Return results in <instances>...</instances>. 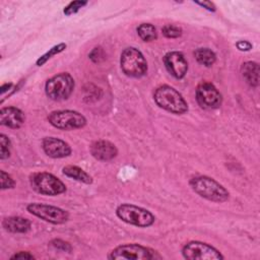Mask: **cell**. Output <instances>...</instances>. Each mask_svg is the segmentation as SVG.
I'll return each mask as SVG.
<instances>
[{
    "label": "cell",
    "instance_id": "obj_24",
    "mask_svg": "<svg viewBox=\"0 0 260 260\" xmlns=\"http://www.w3.org/2000/svg\"><path fill=\"white\" fill-rule=\"evenodd\" d=\"M49 246L54 249L55 251H59V252H67V253H70L72 251V247L71 245L66 242V241H63L61 239H54L52 240L50 243H49Z\"/></svg>",
    "mask_w": 260,
    "mask_h": 260
},
{
    "label": "cell",
    "instance_id": "obj_28",
    "mask_svg": "<svg viewBox=\"0 0 260 260\" xmlns=\"http://www.w3.org/2000/svg\"><path fill=\"white\" fill-rule=\"evenodd\" d=\"M11 260H30L35 259V256L27 251H19L10 257Z\"/></svg>",
    "mask_w": 260,
    "mask_h": 260
},
{
    "label": "cell",
    "instance_id": "obj_22",
    "mask_svg": "<svg viewBox=\"0 0 260 260\" xmlns=\"http://www.w3.org/2000/svg\"><path fill=\"white\" fill-rule=\"evenodd\" d=\"M10 148H11V141L9 137L5 134H0V158L6 159L10 156Z\"/></svg>",
    "mask_w": 260,
    "mask_h": 260
},
{
    "label": "cell",
    "instance_id": "obj_9",
    "mask_svg": "<svg viewBox=\"0 0 260 260\" xmlns=\"http://www.w3.org/2000/svg\"><path fill=\"white\" fill-rule=\"evenodd\" d=\"M26 209L30 214L53 224H62L69 218L68 211L60 207L44 203H29L26 206Z\"/></svg>",
    "mask_w": 260,
    "mask_h": 260
},
{
    "label": "cell",
    "instance_id": "obj_19",
    "mask_svg": "<svg viewBox=\"0 0 260 260\" xmlns=\"http://www.w3.org/2000/svg\"><path fill=\"white\" fill-rule=\"evenodd\" d=\"M193 54L196 61L205 67L212 66L216 61L215 53L209 48H198Z\"/></svg>",
    "mask_w": 260,
    "mask_h": 260
},
{
    "label": "cell",
    "instance_id": "obj_4",
    "mask_svg": "<svg viewBox=\"0 0 260 260\" xmlns=\"http://www.w3.org/2000/svg\"><path fill=\"white\" fill-rule=\"evenodd\" d=\"M120 65L123 73L129 77L139 78L147 73V62L143 54L134 47L124 49L120 57Z\"/></svg>",
    "mask_w": 260,
    "mask_h": 260
},
{
    "label": "cell",
    "instance_id": "obj_15",
    "mask_svg": "<svg viewBox=\"0 0 260 260\" xmlns=\"http://www.w3.org/2000/svg\"><path fill=\"white\" fill-rule=\"evenodd\" d=\"M23 112L16 107H4L0 110V123L11 129H18L24 123Z\"/></svg>",
    "mask_w": 260,
    "mask_h": 260
},
{
    "label": "cell",
    "instance_id": "obj_7",
    "mask_svg": "<svg viewBox=\"0 0 260 260\" xmlns=\"http://www.w3.org/2000/svg\"><path fill=\"white\" fill-rule=\"evenodd\" d=\"M74 85L73 77L67 72H62L47 80L45 91L47 96L53 101H64L70 96Z\"/></svg>",
    "mask_w": 260,
    "mask_h": 260
},
{
    "label": "cell",
    "instance_id": "obj_5",
    "mask_svg": "<svg viewBox=\"0 0 260 260\" xmlns=\"http://www.w3.org/2000/svg\"><path fill=\"white\" fill-rule=\"evenodd\" d=\"M116 215L122 221L139 228H148L155 221V216L149 210L129 203L120 204L116 209Z\"/></svg>",
    "mask_w": 260,
    "mask_h": 260
},
{
    "label": "cell",
    "instance_id": "obj_21",
    "mask_svg": "<svg viewBox=\"0 0 260 260\" xmlns=\"http://www.w3.org/2000/svg\"><path fill=\"white\" fill-rule=\"evenodd\" d=\"M66 44L64 43H60L54 47H52L48 52H46L44 55H42L38 60H37V65L38 66H43L49 59H51L53 56L61 53L62 51H64L66 49Z\"/></svg>",
    "mask_w": 260,
    "mask_h": 260
},
{
    "label": "cell",
    "instance_id": "obj_8",
    "mask_svg": "<svg viewBox=\"0 0 260 260\" xmlns=\"http://www.w3.org/2000/svg\"><path fill=\"white\" fill-rule=\"evenodd\" d=\"M49 123L60 130H74L86 125L85 117L77 111L59 110L54 111L48 116Z\"/></svg>",
    "mask_w": 260,
    "mask_h": 260
},
{
    "label": "cell",
    "instance_id": "obj_1",
    "mask_svg": "<svg viewBox=\"0 0 260 260\" xmlns=\"http://www.w3.org/2000/svg\"><path fill=\"white\" fill-rule=\"evenodd\" d=\"M191 189L200 197L213 202H224L229 199V191L217 181L207 176H197L189 181Z\"/></svg>",
    "mask_w": 260,
    "mask_h": 260
},
{
    "label": "cell",
    "instance_id": "obj_13",
    "mask_svg": "<svg viewBox=\"0 0 260 260\" xmlns=\"http://www.w3.org/2000/svg\"><path fill=\"white\" fill-rule=\"evenodd\" d=\"M45 153L52 158H63L71 154V146L64 140L57 137H45L42 141Z\"/></svg>",
    "mask_w": 260,
    "mask_h": 260
},
{
    "label": "cell",
    "instance_id": "obj_18",
    "mask_svg": "<svg viewBox=\"0 0 260 260\" xmlns=\"http://www.w3.org/2000/svg\"><path fill=\"white\" fill-rule=\"evenodd\" d=\"M63 175H65L68 178H71L77 182H81L84 184H91L92 183V178L90 175H88L85 171H83L81 168L77 166H72L68 165L65 166L62 169Z\"/></svg>",
    "mask_w": 260,
    "mask_h": 260
},
{
    "label": "cell",
    "instance_id": "obj_29",
    "mask_svg": "<svg viewBox=\"0 0 260 260\" xmlns=\"http://www.w3.org/2000/svg\"><path fill=\"white\" fill-rule=\"evenodd\" d=\"M236 46H237V48L240 50V51H242V52H248V51H250L251 49H252V44L250 43V42H248V41H239L237 44H236Z\"/></svg>",
    "mask_w": 260,
    "mask_h": 260
},
{
    "label": "cell",
    "instance_id": "obj_2",
    "mask_svg": "<svg viewBox=\"0 0 260 260\" xmlns=\"http://www.w3.org/2000/svg\"><path fill=\"white\" fill-rule=\"evenodd\" d=\"M153 100L159 108L173 114L182 115L188 111V104L183 95L167 84L160 85L155 89Z\"/></svg>",
    "mask_w": 260,
    "mask_h": 260
},
{
    "label": "cell",
    "instance_id": "obj_30",
    "mask_svg": "<svg viewBox=\"0 0 260 260\" xmlns=\"http://www.w3.org/2000/svg\"><path fill=\"white\" fill-rule=\"evenodd\" d=\"M197 5H200L201 7H203V8H205V9H207V10H209V11H215L216 10V7H215V5L212 3V2H210V1H196L195 2Z\"/></svg>",
    "mask_w": 260,
    "mask_h": 260
},
{
    "label": "cell",
    "instance_id": "obj_10",
    "mask_svg": "<svg viewBox=\"0 0 260 260\" xmlns=\"http://www.w3.org/2000/svg\"><path fill=\"white\" fill-rule=\"evenodd\" d=\"M182 254L188 260H221V253L211 245L199 241L187 243L182 248Z\"/></svg>",
    "mask_w": 260,
    "mask_h": 260
},
{
    "label": "cell",
    "instance_id": "obj_12",
    "mask_svg": "<svg viewBox=\"0 0 260 260\" xmlns=\"http://www.w3.org/2000/svg\"><path fill=\"white\" fill-rule=\"evenodd\" d=\"M164 64L171 75L177 79L185 77L188 71V62L182 52L172 51L164 56Z\"/></svg>",
    "mask_w": 260,
    "mask_h": 260
},
{
    "label": "cell",
    "instance_id": "obj_11",
    "mask_svg": "<svg viewBox=\"0 0 260 260\" xmlns=\"http://www.w3.org/2000/svg\"><path fill=\"white\" fill-rule=\"evenodd\" d=\"M196 100L203 109H217L222 103L221 93L208 81H201L196 87Z\"/></svg>",
    "mask_w": 260,
    "mask_h": 260
},
{
    "label": "cell",
    "instance_id": "obj_16",
    "mask_svg": "<svg viewBox=\"0 0 260 260\" xmlns=\"http://www.w3.org/2000/svg\"><path fill=\"white\" fill-rule=\"evenodd\" d=\"M2 226L10 233L25 234L30 230L31 222L21 216H8L2 220Z\"/></svg>",
    "mask_w": 260,
    "mask_h": 260
},
{
    "label": "cell",
    "instance_id": "obj_3",
    "mask_svg": "<svg viewBox=\"0 0 260 260\" xmlns=\"http://www.w3.org/2000/svg\"><path fill=\"white\" fill-rule=\"evenodd\" d=\"M29 184L34 191L41 195L57 196L66 192L65 184L48 172H37L29 176Z\"/></svg>",
    "mask_w": 260,
    "mask_h": 260
},
{
    "label": "cell",
    "instance_id": "obj_17",
    "mask_svg": "<svg viewBox=\"0 0 260 260\" xmlns=\"http://www.w3.org/2000/svg\"><path fill=\"white\" fill-rule=\"evenodd\" d=\"M242 75L245 78L246 82L252 86L257 87L259 84V65L256 62L248 61L243 63L242 68Z\"/></svg>",
    "mask_w": 260,
    "mask_h": 260
},
{
    "label": "cell",
    "instance_id": "obj_26",
    "mask_svg": "<svg viewBox=\"0 0 260 260\" xmlns=\"http://www.w3.org/2000/svg\"><path fill=\"white\" fill-rule=\"evenodd\" d=\"M88 58L93 62V63H101L102 61L105 60L106 54L105 51L102 47H95L93 48L90 53L88 54Z\"/></svg>",
    "mask_w": 260,
    "mask_h": 260
},
{
    "label": "cell",
    "instance_id": "obj_25",
    "mask_svg": "<svg viewBox=\"0 0 260 260\" xmlns=\"http://www.w3.org/2000/svg\"><path fill=\"white\" fill-rule=\"evenodd\" d=\"M87 4V1H81V0H76V1H72L70 2L63 10L64 14L69 16L72 14H75L76 12H78L80 10V8H82L83 6H85Z\"/></svg>",
    "mask_w": 260,
    "mask_h": 260
},
{
    "label": "cell",
    "instance_id": "obj_14",
    "mask_svg": "<svg viewBox=\"0 0 260 260\" xmlns=\"http://www.w3.org/2000/svg\"><path fill=\"white\" fill-rule=\"evenodd\" d=\"M91 155L101 161H109L118 154V149L114 143L108 140H96L90 145Z\"/></svg>",
    "mask_w": 260,
    "mask_h": 260
},
{
    "label": "cell",
    "instance_id": "obj_27",
    "mask_svg": "<svg viewBox=\"0 0 260 260\" xmlns=\"http://www.w3.org/2000/svg\"><path fill=\"white\" fill-rule=\"evenodd\" d=\"M0 176H1V189L2 190L14 188L15 181L12 179V177L10 175H8L5 171H1Z\"/></svg>",
    "mask_w": 260,
    "mask_h": 260
},
{
    "label": "cell",
    "instance_id": "obj_6",
    "mask_svg": "<svg viewBox=\"0 0 260 260\" xmlns=\"http://www.w3.org/2000/svg\"><path fill=\"white\" fill-rule=\"evenodd\" d=\"M108 258L112 260H152L160 259L161 256L151 248L139 244H125L113 249Z\"/></svg>",
    "mask_w": 260,
    "mask_h": 260
},
{
    "label": "cell",
    "instance_id": "obj_20",
    "mask_svg": "<svg viewBox=\"0 0 260 260\" xmlns=\"http://www.w3.org/2000/svg\"><path fill=\"white\" fill-rule=\"evenodd\" d=\"M136 30L143 42H152L157 39L156 28L151 23H141L138 25Z\"/></svg>",
    "mask_w": 260,
    "mask_h": 260
},
{
    "label": "cell",
    "instance_id": "obj_23",
    "mask_svg": "<svg viewBox=\"0 0 260 260\" xmlns=\"http://www.w3.org/2000/svg\"><path fill=\"white\" fill-rule=\"evenodd\" d=\"M162 35L168 39H177L182 36V28L174 24H166L161 28Z\"/></svg>",
    "mask_w": 260,
    "mask_h": 260
}]
</instances>
